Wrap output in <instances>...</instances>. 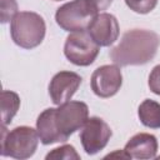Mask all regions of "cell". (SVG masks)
<instances>
[{"instance_id": "cell-10", "label": "cell", "mask_w": 160, "mask_h": 160, "mask_svg": "<svg viewBox=\"0 0 160 160\" xmlns=\"http://www.w3.org/2000/svg\"><path fill=\"white\" fill-rule=\"evenodd\" d=\"M81 76L74 71H60L55 74L49 84V95L55 105L69 101L81 85Z\"/></svg>"}, {"instance_id": "cell-13", "label": "cell", "mask_w": 160, "mask_h": 160, "mask_svg": "<svg viewBox=\"0 0 160 160\" xmlns=\"http://www.w3.org/2000/svg\"><path fill=\"white\" fill-rule=\"evenodd\" d=\"M138 115L142 125L151 129H160V104L146 99L144 100L138 110Z\"/></svg>"}, {"instance_id": "cell-12", "label": "cell", "mask_w": 160, "mask_h": 160, "mask_svg": "<svg viewBox=\"0 0 160 160\" xmlns=\"http://www.w3.org/2000/svg\"><path fill=\"white\" fill-rule=\"evenodd\" d=\"M36 130H38L40 141L44 145H50L54 142H64L55 124L54 108H49L39 115L36 120Z\"/></svg>"}, {"instance_id": "cell-19", "label": "cell", "mask_w": 160, "mask_h": 160, "mask_svg": "<svg viewBox=\"0 0 160 160\" xmlns=\"http://www.w3.org/2000/svg\"><path fill=\"white\" fill-rule=\"evenodd\" d=\"M85 1H88L91 6H94L98 11H100V10H106L110 5H111V2H112V0H85Z\"/></svg>"}, {"instance_id": "cell-17", "label": "cell", "mask_w": 160, "mask_h": 160, "mask_svg": "<svg viewBox=\"0 0 160 160\" xmlns=\"http://www.w3.org/2000/svg\"><path fill=\"white\" fill-rule=\"evenodd\" d=\"M18 14L16 0H0V19L1 22H8Z\"/></svg>"}, {"instance_id": "cell-6", "label": "cell", "mask_w": 160, "mask_h": 160, "mask_svg": "<svg viewBox=\"0 0 160 160\" xmlns=\"http://www.w3.org/2000/svg\"><path fill=\"white\" fill-rule=\"evenodd\" d=\"M89 119V108L82 101H66L55 109V124L65 142Z\"/></svg>"}, {"instance_id": "cell-15", "label": "cell", "mask_w": 160, "mask_h": 160, "mask_svg": "<svg viewBox=\"0 0 160 160\" xmlns=\"http://www.w3.org/2000/svg\"><path fill=\"white\" fill-rule=\"evenodd\" d=\"M50 159H56V160H59V159L60 160L61 159H66V160L75 159V160H79L80 155L76 152L74 146H71V145H62L60 148H56V149L51 150L46 155V160H50Z\"/></svg>"}, {"instance_id": "cell-14", "label": "cell", "mask_w": 160, "mask_h": 160, "mask_svg": "<svg viewBox=\"0 0 160 160\" xmlns=\"http://www.w3.org/2000/svg\"><path fill=\"white\" fill-rule=\"evenodd\" d=\"M20 108V98L16 92L10 90H2L0 109H1V125H8L11 122L12 118L16 115Z\"/></svg>"}, {"instance_id": "cell-2", "label": "cell", "mask_w": 160, "mask_h": 160, "mask_svg": "<svg viewBox=\"0 0 160 160\" xmlns=\"http://www.w3.org/2000/svg\"><path fill=\"white\" fill-rule=\"evenodd\" d=\"M46 25L44 19L32 11L18 12L10 24V34L14 42L24 49L39 46L45 38Z\"/></svg>"}, {"instance_id": "cell-18", "label": "cell", "mask_w": 160, "mask_h": 160, "mask_svg": "<svg viewBox=\"0 0 160 160\" xmlns=\"http://www.w3.org/2000/svg\"><path fill=\"white\" fill-rule=\"evenodd\" d=\"M149 88L150 90L160 96V65H156L149 76Z\"/></svg>"}, {"instance_id": "cell-4", "label": "cell", "mask_w": 160, "mask_h": 160, "mask_svg": "<svg viewBox=\"0 0 160 160\" xmlns=\"http://www.w3.org/2000/svg\"><path fill=\"white\" fill-rule=\"evenodd\" d=\"M98 10L85 0H72L61 5L55 14L58 25L65 31L86 30L92 19L98 15Z\"/></svg>"}, {"instance_id": "cell-11", "label": "cell", "mask_w": 160, "mask_h": 160, "mask_svg": "<svg viewBox=\"0 0 160 160\" xmlns=\"http://www.w3.org/2000/svg\"><path fill=\"white\" fill-rule=\"evenodd\" d=\"M124 150L134 159H154L158 152V140L151 134L139 132L126 142Z\"/></svg>"}, {"instance_id": "cell-21", "label": "cell", "mask_w": 160, "mask_h": 160, "mask_svg": "<svg viewBox=\"0 0 160 160\" xmlns=\"http://www.w3.org/2000/svg\"><path fill=\"white\" fill-rule=\"evenodd\" d=\"M54 1H60V0H54Z\"/></svg>"}, {"instance_id": "cell-16", "label": "cell", "mask_w": 160, "mask_h": 160, "mask_svg": "<svg viewBox=\"0 0 160 160\" xmlns=\"http://www.w3.org/2000/svg\"><path fill=\"white\" fill-rule=\"evenodd\" d=\"M125 2L130 10L138 14H148L158 5V0H125Z\"/></svg>"}, {"instance_id": "cell-20", "label": "cell", "mask_w": 160, "mask_h": 160, "mask_svg": "<svg viewBox=\"0 0 160 160\" xmlns=\"http://www.w3.org/2000/svg\"><path fill=\"white\" fill-rule=\"evenodd\" d=\"M105 158H106V159H108V158H111V159H112V158H120V159H131V158H130V155H129V154H128L125 150H121V151H120V150H116V151H114V152H111V154L106 155Z\"/></svg>"}, {"instance_id": "cell-9", "label": "cell", "mask_w": 160, "mask_h": 160, "mask_svg": "<svg viewBox=\"0 0 160 160\" xmlns=\"http://www.w3.org/2000/svg\"><path fill=\"white\" fill-rule=\"evenodd\" d=\"M86 30L99 46H110L118 40L120 28L114 15L101 12L92 19Z\"/></svg>"}, {"instance_id": "cell-5", "label": "cell", "mask_w": 160, "mask_h": 160, "mask_svg": "<svg viewBox=\"0 0 160 160\" xmlns=\"http://www.w3.org/2000/svg\"><path fill=\"white\" fill-rule=\"evenodd\" d=\"M100 46L92 40L88 30L71 32L65 41L64 54L66 59L78 66H88L92 64L99 55Z\"/></svg>"}, {"instance_id": "cell-8", "label": "cell", "mask_w": 160, "mask_h": 160, "mask_svg": "<svg viewBox=\"0 0 160 160\" xmlns=\"http://www.w3.org/2000/svg\"><path fill=\"white\" fill-rule=\"evenodd\" d=\"M91 90L99 98L114 96L121 88L122 75L119 65H102L91 75Z\"/></svg>"}, {"instance_id": "cell-7", "label": "cell", "mask_w": 160, "mask_h": 160, "mask_svg": "<svg viewBox=\"0 0 160 160\" xmlns=\"http://www.w3.org/2000/svg\"><path fill=\"white\" fill-rule=\"evenodd\" d=\"M112 131L110 126L98 116H92L86 120L80 131L81 145L86 154L94 155L102 150L110 140Z\"/></svg>"}, {"instance_id": "cell-3", "label": "cell", "mask_w": 160, "mask_h": 160, "mask_svg": "<svg viewBox=\"0 0 160 160\" xmlns=\"http://www.w3.org/2000/svg\"><path fill=\"white\" fill-rule=\"evenodd\" d=\"M38 130L30 126H18L8 131L5 125H1V141L0 152L2 156L15 159H29L36 151L39 144Z\"/></svg>"}, {"instance_id": "cell-1", "label": "cell", "mask_w": 160, "mask_h": 160, "mask_svg": "<svg viewBox=\"0 0 160 160\" xmlns=\"http://www.w3.org/2000/svg\"><path fill=\"white\" fill-rule=\"evenodd\" d=\"M160 46V36L146 29L126 31L120 42L111 49L110 58L119 66L144 65L154 59Z\"/></svg>"}]
</instances>
